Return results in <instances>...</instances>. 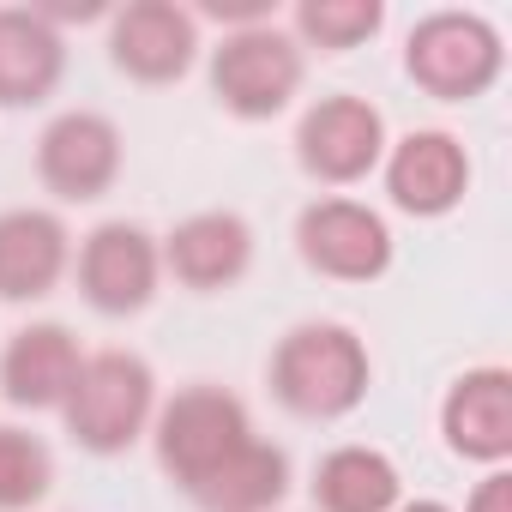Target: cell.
<instances>
[{
  "label": "cell",
  "mask_w": 512,
  "mask_h": 512,
  "mask_svg": "<svg viewBox=\"0 0 512 512\" xmlns=\"http://www.w3.org/2000/svg\"><path fill=\"white\" fill-rule=\"evenodd\" d=\"M266 386L302 422H344L350 410H362L374 386V362L344 320H302L278 338L266 362Z\"/></svg>",
  "instance_id": "cell-1"
},
{
  "label": "cell",
  "mask_w": 512,
  "mask_h": 512,
  "mask_svg": "<svg viewBox=\"0 0 512 512\" xmlns=\"http://www.w3.org/2000/svg\"><path fill=\"white\" fill-rule=\"evenodd\" d=\"M151 416H157V374L139 350H91L61 404L73 446L91 458L133 452L151 434Z\"/></svg>",
  "instance_id": "cell-2"
},
{
  "label": "cell",
  "mask_w": 512,
  "mask_h": 512,
  "mask_svg": "<svg viewBox=\"0 0 512 512\" xmlns=\"http://www.w3.org/2000/svg\"><path fill=\"white\" fill-rule=\"evenodd\" d=\"M500 73H506V43L494 19L470 7L422 13L404 37V79L434 103H476L500 85Z\"/></svg>",
  "instance_id": "cell-3"
},
{
  "label": "cell",
  "mask_w": 512,
  "mask_h": 512,
  "mask_svg": "<svg viewBox=\"0 0 512 512\" xmlns=\"http://www.w3.org/2000/svg\"><path fill=\"white\" fill-rule=\"evenodd\" d=\"M205 79H211V97H217L223 115H235V121H272V115H284L302 97L308 55H302V43L278 19H266V25L223 31V43L205 61Z\"/></svg>",
  "instance_id": "cell-4"
},
{
  "label": "cell",
  "mask_w": 512,
  "mask_h": 512,
  "mask_svg": "<svg viewBox=\"0 0 512 512\" xmlns=\"http://www.w3.org/2000/svg\"><path fill=\"white\" fill-rule=\"evenodd\" d=\"M253 440V422H247V404L211 380L199 386H181L175 398H157V416H151V452L163 464V476L193 494L235 446Z\"/></svg>",
  "instance_id": "cell-5"
},
{
  "label": "cell",
  "mask_w": 512,
  "mask_h": 512,
  "mask_svg": "<svg viewBox=\"0 0 512 512\" xmlns=\"http://www.w3.org/2000/svg\"><path fill=\"white\" fill-rule=\"evenodd\" d=\"M73 278H79V296H85L91 314L133 320L163 290V247H157V235L145 223L109 217L73 247Z\"/></svg>",
  "instance_id": "cell-6"
},
{
  "label": "cell",
  "mask_w": 512,
  "mask_h": 512,
  "mask_svg": "<svg viewBox=\"0 0 512 512\" xmlns=\"http://www.w3.org/2000/svg\"><path fill=\"white\" fill-rule=\"evenodd\" d=\"M296 253H302V266L332 278V284H380L392 272V223L350 199V193H326L314 205H302L296 217Z\"/></svg>",
  "instance_id": "cell-7"
},
{
  "label": "cell",
  "mask_w": 512,
  "mask_h": 512,
  "mask_svg": "<svg viewBox=\"0 0 512 512\" xmlns=\"http://www.w3.org/2000/svg\"><path fill=\"white\" fill-rule=\"evenodd\" d=\"M386 115L356 97V91H332V97H314L296 121V163L308 181L320 187H356L380 169L386 157Z\"/></svg>",
  "instance_id": "cell-8"
},
{
  "label": "cell",
  "mask_w": 512,
  "mask_h": 512,
  "mask_svg": "<svg viewBox=\"0 0 512 512\" xmlns=\"http://www.w3.org/2000/svg\"><path fill=\"white\" fill-rule=\"evenodd\" d=\"M127 145L121 127L97 109H61L43 133H37V181L61 199V205H91L121 181Z\"/></svg>",
  "instance_id": "cell-9"
},
{
  "label": "cell",
  "mask_w": 512,
  "mask_h": 512,
  "mask_svg": "<svg viewBox=\"0 0 512 512\" xmlns=\"http://www.w3.org/2000/svg\"><path fill=\"white\" fill-rule=\"evenodd\" d=\"M109 61L133 85H175L199 61V19L181 0H127L109 13Z\"/></svg>",
  "instance_id": "cell-10"
},
{
  "label": "cell",
  "mask_w": 512,
  "mask_h": 512,
  "mask_svg": "<svg viewBox=\"0 0 512 512\" xmlns=\"http://www.w3.org/2000/svg\"><path fill=\"white\" fill-rule=\"evenodd\" d=\"M380 169H386V199L404 217H422V223L452 217L470 193V151L446 127H416V133L392 139Z\"/></svg>",
  "instance_id": "cell-11"
},
{
  "label": "cell",
  "mask_w": 512,
  "mask_h": 512,
  "mask_svg": "<svg viewBox=\"0 0 512 512\" xmlns=\"http://www.w3.org/2000/svg\"><path fill=\"white\" fill-rule=\"evenodd\" d=\"M440 440L452 458L500 470L512 458V368H464L440 398Z\"/></svg>",
  "instance_id": "cell-12"
},
{
  "label": "cell",
  "mask_w": 512,
  "mask_h": 512,
  "mask_svg": "<svg viewBox=\"0 0 512 512\" xmlns=\"http://www.w3.org/2000/svg\"><path fill=\"white\" fill-rule=\"evenodd\" d=\"M157 247H163V272L193 296L235 290L253 272V223L241 211H193L169 235H157Z\"/></svg>",
  "instance_id": "cell-13"
},
{
  "label": "cell",
  "mask_w": 512,
  "mask_h": 512,
  "mask_svg": "<svg viewBox=\"0 0 512 512\" xmlns=\"http://www.w3.org/2000/svg\"><path fill=\"white\" fill-rule=\"evenodd\" d=\"M73 272V229L43 205L0 211V302H43Z\"/></svg>",
  "instance_id": "cell-14"
},
{
  "label": "cell",
  "mask_w": 512,
  "mask_h": 512,
  "mask_svg": "<svg viewBox=\"0 0 512 512\" xmlns=\"http://www.w3.org/2000/svg\"><path fill=\"white\" fill-rule=\"evenodd\" d=\"M85 368V350L79 338L61 326V320H31L7 338V350H0V398H7L13 410H61L73 380Z\"/></svg>",
  "instance_id": "cell-15"
},
{
  "label": "cell",
  "mask_w": 512,
  "mask_h": 512,
  "mask_svg": "<svg viewBox=\"0 0 512 512\" xmlns=\"http://www.w3.org/2000/svg\"><path fill=\"white\" fill-rule=\"evenodd\" d=\"M67 79V37L43 7H0V109H37Z\"/></svg>",
  "instance_id": "cell-16"
},
{
  "label": "cell",
  "mask_w": 512,
  "mask_h": 512,
  "mask_svg": "<svg viewBox=\"0 0 512 512\" xmlns=\"http://www.w3.org/2000/svg\"><path fill=\"white\" fill-rule=\"evenodd\" d=\"M284 494H290V452L253 434V440L235 446L187 500H193L199 512H272V506H284Z\"/></svg>",
  "instance_id": "cell-17"
},
{
  "label": "cell",
  "mask_w": 512,
  "mask_h": 512,
  "mask_svg": "<svg viewBox=\"0 0 512 512\" xmlns=\"http://www.w3.org/2000/svg\"><path fill=\"white\" fill-rule=\"evenodd\" d=\"M404 500V476L380 446H332L314 464V506L320 512H392Z\"/></svg>",
  "instance_id": "cell-18"
},
{
  "label": "cell",
  "mask_w": 512,
  "mask_h": 512,
  "mask_svg": "<svg viewBox=\"0 0 512 512\" xmlns=\"http://www.w3.org/2000/svg\"><path fill=\"white\" fill-rule=\"evenodd\" d=\"M386 25V7L380 0H302V7L290 13V37L320 55H350L362 43H374Z\"/></svg>",
  "instance_id": "cell-19"
},
{
  "label": "cell",
  "mask_w": 512,
  "mask_h": 512,
  "mask_svg": "<svg viewBox=\"0 0 512 512\" xmlns=\"http://www.w3.org/2000/svg\"><path fill=\"white\" fill-rule=\"evenodd\" d=\"M55 488V452L43 434L0 422V512H31Z\"/></svg>",
  "instance_id": "cell-20"
},
{
  "label": "cell",
  "mask_w": 512,
  "mask_h": 512,
  "mask_svg": "<svg viewBox=\"0 0 512 512\" xmlns=\"http://www.w3.org/2000/svg\"><path fill=\"white\" fill-rule=\"evenodd\" d=\"M464 512H512V470H506V464H500V470H488V476L470 488Z\"/></svg>",
  "instance_id": "cell-21"
},
{
  "label": "cell",
  "mask_w": 512,
  "mask_h": 512,
  "mask_svg": "<svg viewBox=\"0 0 512 512\" xmlns=\"http://www.w3.org/2000/svg\"><path fill=\"white\" fill-rule=\"evenodd\" d=\"M392 512H452V506L446 500H398Z\"/></svg>",
  "instance_id": "cell-22"
}]
</instances>
